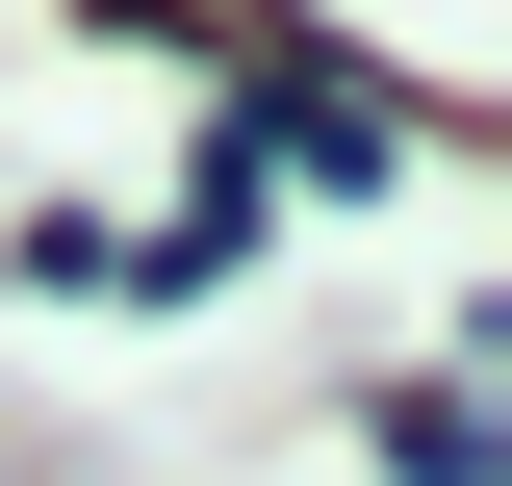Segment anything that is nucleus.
Returning <instances> with one entry per match:
<instances>
[{"mask_svg": "<svg viewBox=\"0 0 512 486\" xmlns=\"http://www.w3.org/2000/svg\"><path fill=\"white\" fill-rule=\"evenodd\" d=\"M384 461H410V486H512V410H487V384H410Z\"/></svg>", "mask_w": 512, "mask_h": 486, "instance_id": "nucleus-1", "label": "nucleus"}]
</instances>
